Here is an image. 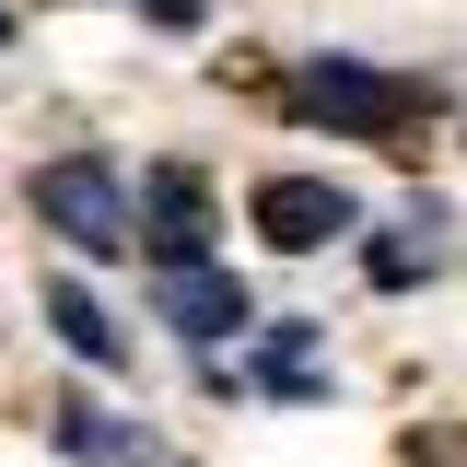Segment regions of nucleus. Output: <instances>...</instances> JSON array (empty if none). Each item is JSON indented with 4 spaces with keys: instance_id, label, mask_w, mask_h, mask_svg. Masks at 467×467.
Here are the masks:
<instances>
[{
    "instance_id": "5",
    "label": "nucleus",
    "mask_w": 467,
    "mask_h": 467,
    "mask_svg": "<svg viewBox=\"0 0 467 467\" xmlns=\"http://www.w3.org/2000/svg\"><path fill=\"white\" fill-rule=\"evenodd\" d=\"M152 304H164L175 339H199V350H223V339H245V327H257V292L234 281V269H164V281H152Z\"/></svg>"
},
{
    "instance_id": "3",
    "label": "nucleus",
    "mask_w": 467,
    "mask_h": 467,
    "mask_svg": "<svg viewBox=\"0 0 467 467\" xmlns=\"http://www.w3.org/2000/svg\"><path fill=\"white\" fill-rule=\"evenodd\" d=\"M211 187L199 164H152L140 175V199H129V245H152V269H211Z\"/></svg>"
},
{
    "instance_id": "7",
    "label": "nucleus",
    "mask_w": 467,
    "mask_h": 467,
    "mask_svg": "<svg viewBox=\"0 0 467 467\" xmlns=\"http://www.w3.org/2000/svg\"><path fill=\"white\" fill-rule=\"evenodd\" d=\"M362 269H374V292H409L420 269H444V211L420 199V223H409V234H374V245H362Z\"/></svg>"
},
{
    "instance_id": "8",
    "label": "nucleus",
    "mask_w": 467,
    "mask_h": 467,
    "mask_svg": "<svg viewBox=\"0 0 467 467\" xmlns=\"http://www.w3.org/2000/svg\"><path fill=\"white\" fill-rule=\"evenodd\" d=\"M47 420H58V444H70L82 467H129V456H140V432H129V420H117L106 398H58Z\"/></svg>"
},
{
    "instance_id": "1",
    "label": "nucleus",
    "mask_w": 467,
    "mask_h": 467,
    "mask_svg": "<svg viewBox=\"0 0 467 467\" xmlns=\"http://www.w3.org/2000/svg\"><path fill=\"white\" fill-rule=\"evenodd\" d=\"M292 106L316 117L327 140H374V152H420L409 129L432 117V82H409V70H374V58H316V70L292 82Z\"/></svg>"
},
{
    "instance_id": "6",
    "label": "nucleus",
    "mask_w": 467,
    "mask_h": 467,
    "mask_svg": "<svg viewBox=\"0 0 467 467\" xmlns=\"http://www.w3.org/2000/svg\"><path fill=\"white\" fill-rule=\"evenodd\" d=\"M47 339L70 350V362H94V374H117V362H129V327H117L82 281H47Z\"/></svg>"
},
{
    "instance_id": "9",
    "label": "nucleus",
    "mask_w": 467,
    "mask_h": 467,
    "mask_svg": "<svg viewBox=\"0 0 467 467\" xmlns=\"http://www.w3.org/2000/svg\"><path fill=\"white\" fill-rule=\"evenodd\" d=\"M140 12H152V24H175V36H199V24H211V0H140Z\"/></svg>"
},
{
    "instance_id": "10",
    "label": "nucleus",
    "mask_w": 467,
    "mask_h": 467,
    "mask_svg": "<svg viewBox=\"0 0 467 467\" xmlns=\"http://www.w3.org/2000/svg\"><path fill=\"white\" fill-rule=\"evenodd\" d=\"M0 36H12V12H0Z\"/></svg>"
},
{
    "instance_id": "4",
    "label": "nucleus",
    "mask_w": 467,
    "mask_h": 467,
    "mask_svg": "<svg viewBox=\"0 0 467 467\" xmlns=\"http://www.w3.org/2000/svg\"><path fill=\"white\" fill-rule=\"evenodd\" d=\"M245 223L269 234L281 257H316V245H339V234H362V199H350L339 175H257Z\"/></svg>"
},
{
    "instance_id": "2",
    "label": "nucleus",
    "mask_w": 467,
    "mask_h": 467,
    "mask_svg": "<svg viewBox=\"0 0 467 467\" xmlns=\"http://www.w3.org/2000/svg\"><path fill=\"white\" fill-rule=\"evenodd\" d=\"M36 223L58 234V245H82V257H129V175H117V152H58V164H36Z\"/></svg>"
}]
</instances>
